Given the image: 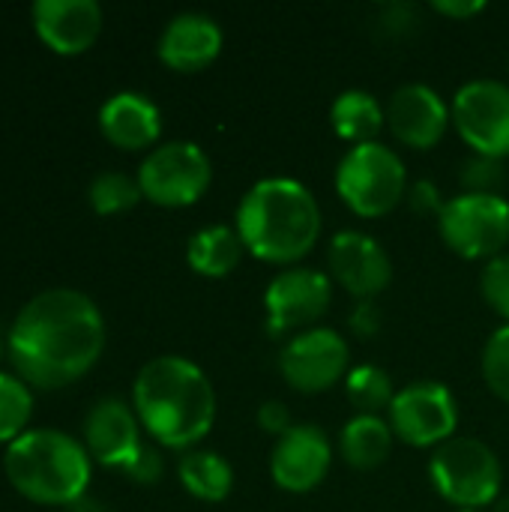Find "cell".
Listing matches in <instances>:
<instances>
[{
	"mask_svg": "<svg viewBox=\"0 0 509 512\" xmlns=\"http://www.w3.org/2000/svg\"><path fill=\"white\" fill-rule=\"evenodd\" d=\"M105 351V318L75 288L36 294L9 330V357L18 378L42 390H60L87 375Z\"/></svg>",
	"mask_w": 509,
	"mask_h": 512,
	"instance_id": "6da1fadb",
	"label": "cell"
},
{
	"mask_svg": "<svg viewBox=\"0 0 509 512\" xmlns=\"http://www.w3.org/2000/svg\"><path fill=\"white\" fill-rule=\"evenodd\" d=\"M141 429L168 450H195L216 423V390L201 366L165 354L141 366L132 384Z\"/></svg>",
	"mask_w": 509,
	"mask_h": 512,
	"instance_id": "7a4b0ae2",
	"label": "cell"
},
{
	"mask_svg": "<svg viewBox=\"0 0 509 512\" xmlns=\"http://www.w3.org/2000/svg\"><path fill=\"white\" fill-rule=\"evenodd\" d=\"M234 228L246 252L273 267H297L321 240V207L294 177H264L237 204Z\"/></svg>",
	"mask_w": 509,
	"mask_h": 512,
	"instance_id": "3957f363",
	"label": "cell"
},
{
	"mask_svg": "<svg viewBox=\"0 0 509 512\" xmlns=\"http://www.w3.org/2000/svg\"><path fill=\"white\" fill-rule=\"evenodd\" d=\"M3 468L18 495L45 507H69L87 495L90 453L57 429H30L6 447Z\"/></svg>",
	"mask_w": 509,
	"mask_h": 512,
	"instance_id": "277c9868",
	"label": "cell"
},
{
	"mask_svg": "<svg viewBox=\"0 0 509 512\" xmlns=\"http://www.w3.org/2000/svg\"><path fill=\"white\" fill-rule=\"evenodd\" d=\"M333 183L342 204L360 219H381L393 213L408 195L405 162L393 147L381 141L348 147L336 165Z\"/></svg>",
	"mask_w": 509,
	"mask_h": 512,
	"instance_id": "5b68a950",
	"label": "cell"
},
{
	"mask_svg": "<svg viewBox=\"0 0 509 512\" xmlns=\"http://www.w3.org/2000/svg\"><path fill=\"white\" fill-rule=\"evenodd\" d=\"M432 489L456 510H483L498 501L504 468L495 450L477 438H450L429 459Z\"/></svg>",
	"mask_w": 509,
	"mask_h": 512,
	"instance_id": "8992f818",
	"label": "cell"
},
{
	"mask_svg": "<svg viewBox=\"0 0 509 512\" xmlns=\"http://www.w3.org/2000/svg\"><path fill=\"white\" fill-rule=\"evenodd\" d=\"M438 234L465 261H492L509 243V201L504 195L459 192L438 213Z\"/></svg>",
	"mask_w": 509,
	"mask_h": 512,
	"instance_id": "52a82bcc",
	"label": "cell"
},
{
	"mask_svg": "<svg viewBox=\"0 0 509 512\" xmlns=\"http://www.w3.org/2000/svg\"><path fill=\"white\" fill-rule=\"evenodd\" d=\"M333 306V279L315 267H288L279 270L264 291V330L270 339L297 336L330 312Z\"/></svg>",
	"mask_w": 509,
	"mask_h": 512,
	"instance_id": "ba28073f",
	"label": "cell"
},
{
	"mask_svg": "<svg viewBox=\"0 0 509 512\" xmlns=\"http://www.w3.org/2000/svg\"><path fill=\"white\" fill-rule=\"evenodd\" d=\"M213 183L210 156L195 141H168L147 153L138 168L141 195L159 207H189Z\"/></svg>",
	"mask_w": 509,
	"mask_h": 512,
	"instance_id": "9c48e42d",
	"label": "cell"
},
{
	"mask_svg": "<svg viewBox=\"0 0 509 512\" xmlns=\"http://www.w3.org/2000/svg\"><path fill=\"white\" fill-rule=\"evenodd\" d=\"M393 435L417 450H438L459 429V402L441 381H414L396 390L387 411Z\"/></svg>",
	"mask_w": 509,
	"mask_h": 512,
	"instance_id": "30bf717a",
	"label": "cell"
},
{
	"mask_svg": "<svg viewBox=\"0 0 509 512\" xmlns=\"http://www.w3.org/2000/svg\"><path fill=\"white\" fill-rule=\"evenodd\" d=\"M453 126L474 156L509 159V84L498 78H474L462 84L450 102Z\"/></svg>",
	"mask_w": 509,
	"mask_h": 512,
	"instance_id": "8fae6325",
	"label": "cell"
},
{
	"mask_svg": "<svg viewBox=\"0 0 509 512\" xmlns=\"http://www.w3.org/2000/svg\"><path fill=\"white\" fill-rule=\"evenodd\" d=\"M351 348L330 327H312L291 336L279 351V375L294 393L318 396L348 378Z\"/></svg>",
	"mask_w": 509,
	"mask_h": 512,
	"instance_id": "7c38bea8",
	"label": "cell"
},
{
	"mask_svg": "<svg viewBox=\"0 0 509 512\" xmlns=\"http://www.w3.org/2000/svg\"><path fill=\"white\" fill-rule=\"evenodd\" d=\"M327 270L333 285L345 288L354 300H378L393 282L390 252L357 228L336 231L327 246Z\"/></svg>",
	"mask_w": 509,
	"mask_h": 512,
	"instance_id": "4fadbf2b",
	"label": "cell"
},
{
	"mask_svg": "<svg viewBox=\"0 0 509 512\" xmlns=\"http://www.w3.org/2000/svg\"><path fill=\"white\" fill-rule=\"evenodd\" d=\"M333 468V444L321 426L294 423L270 453V477L288 495L315 492Z\"/></svg>",
	"mask_w": 509,
	"mask_h": 512,
	"instance_id": "5bb4252c",
	"label": "cell"
},
{
	"mask_svg": "<svg viewBox=\"0 0 509 512\" xmlns=\"http://www.w3.org/2000/svg\"><path fill=\"white\" fill-rule=\"evenodd\" d=\"M450 123H453L450 105L435 87L423 81L402 84L387 102V126L393 138L411 150L438 147Z\"/></svg>",
	"mask_w": 509,
	"mask_h": 512,
	"instance_id": "9a60e30c",
	"label": "cell"
},
{
	"mask_svg": "<svg viewBox=\"0 0 509 512\" xmlns=\"http://www.w3.org/2000/svg\"><path fill=\"white\" fill-rule=\"evenodd\" d=\"M84 444L90 459L123 474L141 453V420L123 399H99L84 417Z\"/></svg>",
	"mask_w": 509,
	"mask_h": 512,
	"instance_id": "2e32d148",
	"label": "cell"
},
{
	"mask_svg": "<svg viewBox=\"0 0 509 512\" xmlns=\"http://www.w3.org/2000/svg\"><path fill=\"white\" fill-rule=\"evenodd\" d=\"M222 45H225V33L216 18L204 12H180L165 24L156 54L168 69L189 75L216 63Z\"/></svg>",
	"mask_w": 509,
	"mask_h": 512,
	"instance_id": "e0dca14e",
	"label": "cell"
},
{
	"mask_svg": "<svg viewBox=\"0 0 509 512\" xmlns=\"http://www.w3.org/2000/svg\"><path fill=\"white\" fill-rule=\"evenodd\" d=\"M33 27L57 54L87 51L102 30V6L96 0H36Z\"/></svg>",
	"mask_w": 509,
	"mask_h": 512,
	"instance_id": "ac0fdd59",
	"label": "cell"
},
{
	"mask_svg": "<svg viewBox=\"0 0 509 512\" xmlns=\"http://www.w3.org/2000/svg\"><path fill=\"white\" fill-rule=\"evenodd\" d=\"M102 135L120 150H144L162 135V114L156 102L138 90H120L99 108Z\"/></svg>",
	"mask_w": 509,
	"mask_h": 512,
	"instance_id": "d6986e66",
	"label": "cell"
},
{
	"mask_svg": "<svg viewBox=\"0 0 509 512\" xmlns=\"http://www.w3.org/2000/svg\"><path fill=\"white\" fill-rule=\"evenodd\" d=\"M393 429L378 414H354L339 432V456L354 471H375L393 453Z\"/></svg>",
	"mask_w": 509,
	"mask_h": 512,
	"instance_id": "ffe728a7",
	"label": "cell"
},
{
	"mask_svg": "<svg viewBox=\"0 0 509 512\" xmlns=\"http://www.w3.org/2000/svg\"><path fill=\"white\" fill-rule=\"evenodd\" d=\"M243 240L231 225H207L186 243V264L204 279H225L243 261Z\"/></svg>",
	"mask_w": 509,
	"mask_h": 512,
	"instance_id": "44dd1931",
	"label": "cell"
},
{
	"mask_svg": "<svg viewBox=\"0 0 509 512\" xmlns=\"http://www.w3.org/2000/svg\"><path fill=\"white\" fill-rule=\"evenodd\" d=\"M330 126L351 147L369 144L387 126V108L369 90H345L330 105Z\"/></svg>",
	"mask_w": 509,
	"mask_h": 512,
	"instance_id": "7402d4cb",
	"label": "cell"
},
{
	"mask_svg": "<svg viewBox=\"0 0 509 512\" xmlns=\"http://www.w3.org/2000/svg\"><path fill=\"white\" fill-rule=\"evenodd\" d=\"M180 486L204 504H222L234 492V468L213 450H189L177 462Z\"/></svg>",
	"mask_w": 509,
	"mask_h": 512,
	"instance_id": "603a6c76",
	"label": "cell"
},
{
	"mask_svg": "<svg viewBox=\"0 0 509 512\" xmlns=\"http://www.w3.org/2000/svg\"><path fill=\"white\" fill-rule=\"evenodd\" d=\"M345 396L348 402L357 408V414H378L390 411L393 399H396V387L387 369L375 366V363H363L354 366L345 378Z\"/></svg>",
	"mask_w": 509,
	"mask_h": 512,
	"instance_id": "cb8c5ba5",
	"label": "cell"
},
{
	"mask_svg": "<svg viewBox=\"0 0 509 512\" xmlns=\"http://www.w3.org/2000/svg\"><path fill=\"white\" fill-rule=\"evenodd\" d=\"M87 198L99 216H117V213L132 210L144 195H141L138 177H129L123 171H102L93 177Z\"/></svg>",
	"mask_w": 509,
	"mask_h": 512,
	"instance_id": "d4e9b609",
	"label": "cell"
},
{
	"mask_svg": "<svg viewBox=\"0 0 509 512\" xmlns=\"http://www.w3.org/2000/svg\"><path fill=\"white\" fill-rule=\"evenodd\" d=\"M33 411V396L27 384L9 372H0V444H12L24 435Z\"/></svg>",
	"mask_w": 509,
	"mask_h": 512,
	"instance_id": "484cf974",
	"label": "cell"
},
{
	"mask_svg": "<svg viewBox=\"0 0 509 512\" xmlns=\"http://www.w3.org/2000/svg\"><path fill=\"white\" fill-rule=\"evenodd\" d=\"M483 381L486 387L509 405V324H501L483 345Z\"/></svg>",
	"mask_w": 509,
	"mask_h": 512,
	"instance_id": "4316f807",
	"label": "cell"
},
{
	"mask_svg": "<svg viewBox=\"0 0 509 512\" xmlns=\"http://www.w3.org/2000/svg\"><path fill=\"white\" fill-rule=\"evenodd\" d=\"M480 294L486 300V306L504 318V324H509V252L492 258L483 264L480 273Z\"/></svg>",
	"mask_w": 509,
	"mask_h": 512,
	"instance_id": "83f0119b",
	"label": "cell"
},
{
	"mask_svg": "<svg viewBox=\"0 0 509 512\" xmlns=\"http://www.w3.org/2000/svg\"><path fill=\"white\" fill-rule=\"evenodd\" d=\"M462 189L465 192H483V195H501L498 189L507 183V168L501 159H489V156H471L462 165Z\"/></svg>",
	"mask_w": 509,
	"mask_h": 512,
	"instance_id": "f1b7e54d",
	"label": "cell"
},
{
	"mask_svg": "<svg viewBox=\"0 0 509 512\" xmlns=\"http://www.w3.org/2000/svg\"><path fill=\"white\" fill-rule=\"evenodd\" d=\"M378 24L387 36H411L423 21H420V9L414 3L393 0V3L378 6Z\"/></svg>",
	"mask_w": 509,
	"mask_h": 512,
	"instance_id": "f546056e",
	"label": "cell"
},
{
	"mask_svg": "<svg viewBox=\"0 0 509 512\" xmlns=\"http://www.w3.org/2000/svg\"><path fill=\"white\" fill-rule=\"evenodd\" d=\"M165 474V459L156 447H141V453L123 468V477L138 483V486H156Z\"/></svg>",
	"mask_w": 509,
	"mask_h": 512,
	"instance_id": "4dcf8cb0",
	"label": "cell"
},
{
	"mask_svg": "<svg viewBox=\"0 0 509 512\" xmlns=\"http://www.w3.org/2000/svg\"><path fill=\"white\" fill-rule=\"evenodd\" d=\"M255 423H258V429H261L264 435H270V438H276V441H279L285 432L294 429L291 411H288V405L279 402V399L261 402V405H258V414H255Z\"/></svg>",
	"mask_w": 509,
	"mask_h": 512,
	"instance_id": "1f68e13d",
	"label": "cell"
},
{
	"mask_svg": "<svg viewBox=\"0 0 509 512\" xmlns=\"http://www.w3.org/2000/svg\"><path fill=\"white\" fill-rule=\"evenodd\" d=\"M408 204H411V210L417 213V216H435L438 219V213L444 210V198H441V189H438V183L435 180H414L411 186H408Z\"/></svg>",
	"mask_w": 509,
	"mask_h": 512,
	"instance_id": "d6a6232c",
	"label": "cell"
},
{
	"mask_svg": "<svg viewBox=\"0 0 509 512\" xmlns=\"http://www.w3.org/2000/svg\"><path fill=\"white\" fill-rule=\"evenodd\" d=\"M348 327L357 339H375L384 327V315H381L378 300H357V306L348 318Z\"/></svg>",
	"mask_w": 509,
	"mask_h": 512,
	"instance_id": "836d02e7",
	"label": "cell"
},
{
	"mask_svg": "<svg viewBox=\"0 0 509 512\" xmlns=\"http://www.w3.org/2000/svg\"><path fill=\"white\" fill-rule=\"evenodd\" d=\"M432 9L444 18H456V21H465V18H474L486 9L483 0H432Z\"/></svg>",
	"mask_w": 509,
	"mask_h": 512,
	"instance_id": "e575fe53",
	"label": "cell"
},
{
	"mask_svg": "<svg viewBox=\"0 0 509 512\" xmlns=\"http://www.w3.org/2000/svg\"><path fill=\"white\" fill-rule=\"evenodd\" d=\"M66 512H111L102 501H96V498H81V501H75V504H69L66 507Z\"/></svg>",
	"mask_w": 509,
	"mask_h": 512,
	"instance_id": "d590c367",
	"label": "cell"
},
{
	"mask_svg": "<svg viewBox=\"0 0 509 512\" xmlns=\"http://www.w3.org/2000/svg\"><path fill=\"white\" fill-rule=\"evenodd\" d=\"M456 512H480V510H456Z\"/></svg>",
	"mask_w": 509,
	"mask_h": 512,
	"instance_id": "8d00e7d4",
	"label": "cell"
},
{
	"mask_svg": "<svg viewBox=\"0 0 509 512\" xmlns=\"http://www.w3.org/2000/svg\"><path fill=\"white\" fill-rule=\"evenodd\" d=\"M504 512H509V501H507V507H504Z\"/></svg>",
	"mask_w": 509,
	"mask_h": 512,
	"instance_id": "74e56055",
	"label": "cell"
},
{
	"mask_svg": "<svg viewBox=\"0 0 509 512\" xmlns=\"http://www.w3.org/2000/svg\"><path fill=\"white\" fill-rule=\"evenodd\" d=\"M0 357H3V345H0Z\"/></svg>",
	"mask_w": 509,
	"mask_h": 512,
	"instance_id": "f35d334b",
	"label": "cell"
}]
</instances>
